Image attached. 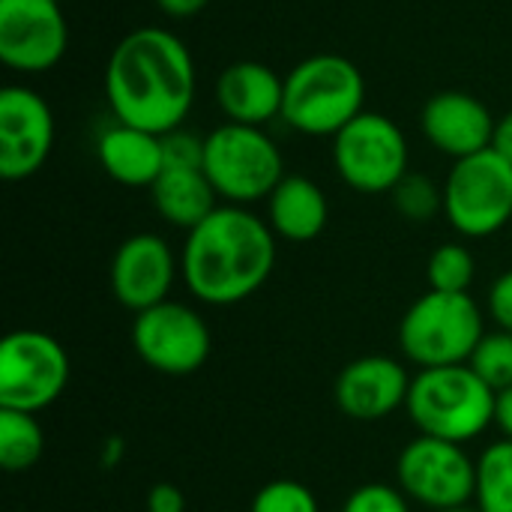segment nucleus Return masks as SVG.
Listing matches in <instances>:
<instances>
[{
    "label": "nucleus",
    "mask_w": 512,
    "mask_h": 512,
    "mask_svg": "<svg viewBox=\"0 0 512 512\" xmlns=\"http://www.w3.org/2000/svg\"><path fill=\"white\" fill-rule=\"evenodd\" d=\"M195 93V57L168 27L126 33L105 63V99L117 123L168 135L189 117Z\"/></svg>",
    "instance_id": "obj_1"
},
{
    "label": "nucleus",
    "mask_w": 512,
    "mask_h": 512,
    "mask_svg": "<svg viewBox=\"0 0 512 512\" xmlns=\"http://www.w3.org/2000/svg\"><path fill=\"white\" fill-rule=\"evenodd\" d=\"M276 234L249 207L219 204L186 231L180 279L198 303L237 306L258 294L276 267Z\"/></svg>",
    "instance_id": "obj_2"
},
{
    "label": "nucleus",
    "mask_w": 512,
    "mask_h": 512,
    "mask_svg": "<svg viewBox=\"0 0 512 512\" xmlns=\"http://www.w3.org/2000/svg\"><path fill=\"white\" fill-rule=\"evenodd\" d=\"M366 111V78L342 54H312L285 75L282 120L309 138H336Z\"/></svg>",
    "instance_id": "obj_3"
},
{
    "label": "nucleus",
    "mask_w": 512,
    "mask_h": 512,
    "mask_svg": "<svg viewBox=\"0 0 512 512\" xmlns=\"http://www.w3.org/2000/svg\"><path fill=\"white\" fill-rule=\"evenodd\" d=\"M498 393L468 366L420 369L411 381L405 411L420 435L468 444L495 426Z\"/></svg>",
    "instance_id": "obj_4"
},
{
    "label": "nucleus",
    "mask_w": 512,
    "mask_h": 512,
    "mask_svg": "<svg viewBox=\"0 0 512 512\" xmlns=\"http://www.w3.org/2000/svg\"><path fill=\"white\" fill-rule=\"evenodd\" d=\"M486 336V315L471 294L426 291L399 321V351L420 369L462 366Z\"/></svg>",
    "instance_id": "obj_5"
},
{
    "label": "nucleus",
    "mask_w": 512,
    "mask_h": 512,
    "mask_svg": "<svg viewBox=\"0 0 512 512\" xmlns=\"http://www.w3.org/2000/svg\"><path fill=\"white\" fill-rule=\"evenodd\" d=\"M204 174L225 204L249 207L282 183L285 159L261 126L222 123L204 135Z\"/></svg>",
    "instance_id": "obj_6"
},
{
    "label": "nucleus",
    "mask_w": 512,
    "mask_h": 512,
    "mask_svg": "<svg viewBox=\"0 0 512 512\" xmlns=\"http://www.w3.org/2000/svg\"><path fill=\"white\" fill-rule=\"evenodd\" d=\"M444 219L468 240H486L512 219V162L495 147L456 159L444 180Z\"/></svg>",
    "instance_id": "obj_7"
},
{
    "label": "nucleus",
    "mask_w": 512,
    "mask_h": 512,
    "mask_svg": "<svg viewBox=\"0 0 512 512\" xmlns=\"http://www.w3.org/2000/svg\"><path fill=\"white\" fill-rule=\"evenodd\" d=\"M411 147L402 126L378 111H363L333 138V165L360 195H384L408 174Z\"/></svg>",
    "instance_id": "obj_8"
},
{
    "label": "nucleus",
    "mask_w": 512,
    "mask_h": 512,
    "mask_svg": "<svg viewBox=\"0 0 512 512\" xmlns=\"http://www.w3.org/2000/svg\"><path fill=\"white\" fill-rule=\"evenodd\" d=\"M66 348L42 330H12L0 342V408L39 414L69 384Z\"/></svg>",
    "instance_id": "obj_9"
},
{
    "label": "nucleus",
    "mask_w": 512,
    "mask_h": 512,
    "mask_svg": "<svg viewBox=\"0 0 512 512\" xmlns=\"http://www.w3.org/2000/svg\"><path fill=\"white\" fill-rule=\"evenodd\" d=\"M396 486L432 512L462 507L477 495V462L462 444L417 435L396 459Z\"/></svg>",
    "instance_id": "obj_10"
},
{
    "label": "nucleus",
    "mask_w": 512,
    "mask_h": 512,
    "mask_svg": "<svg viewBox=\"0 0 512 512\" xmlns=\"http://www.w3.org/2000/svg\"><path fill=\"white\" fill-rule=\"evenodd\" d=\"M132 348L153 372L186 378L210 360L213 333L198 309L180 300H165L135 315Z\"/></svg>",
    "instance_id": "obj_11"
},
{
    "label": "nucleus",
    "mask_w": 512,
    "mask_h": 512,
    "mask_svg": "<svg viewBox=\"0 0 512 512\" xmlns=\"http://www.w3.org/2000/svg\"><path fill=\"white\" fill-rule=\"evenodd\" d=\"M69 48L60 0H0V63L21 75L51 72Z\"/></svg>",
    "instance_id": "obj_12"
},
{
    "label": "nucleus",
    "mask_w": 512,
    "mask_h": 512,
    "mask_svg": "<svg viewBox=\"0 0 512 512\" xmlns=\"http://www.w3.org/2000/svg\"><path fill=\"white\" fill-rule=\"evenodd\" d=\"M57 126L45 96L27 84L0 90V177L18 183L42 171L54 150Z\"/></svg>",
    "instance_id": "obj_13"
},
{
    "label": "nucleus",
    "mask_w": 512,
    "mask_h": 512,
    "mask_svg": "<svg viewBox=\"0 0 512 512\" xmlns=\"http://www.w3.org/2000/svg\"><path fill=\"white\" fill-rule=\"evenodd\" d=\"M180 276V255L159 234L126 237L108 267V282L114 300L129 312L153 309L171 300V288Z\"/></svg>",
    "instance_id": "obj_14"
},
{
    "label": "nucleus",
    "mask_w": 512,
    "mask_h": 512,
    "mask_svg": "<svg viewBox=\"0 0 512 512\" xmlns=\"http://www.w3.org/2000/svg\"><path fill=\"white\" fill-rule=\"evenodd\" d=\"M411 375L402 360L387 354H366L351 360L333 384L339 411L357 423H378L405 408L411 393Z\"/></svg>",
    "instance_id": "obj_15"
},
{
    "label": "nucleus",
    "mask_w": 512,
    "mask_h": 512,
    "mask_svg": "<svg viewBox=\"0 0 512 512\" xmlns=\"http://www.w3.org/2000/svg\"><path fill=\"white\" fill-rule=\"evenodd\" d=\"M498 120L489 105L468 90H441L420 111L423 138L444 156L465 159L492 147Z\"/></svg>",
    "instance_id": "obj_16"
},
{
    "label": "nucleus",
    "mask_w": 512,
    "mask_h": 512,
    "mask_svg": "<svg viewBox=\"0 0 512 512\" xmlns=\"http://www.w3.org/2000/svg\"><path fill=\"white\" fill-rule=\"evenodd\" d=\"M285 78L261 60H234L216 78V105L225 123L267 126L282 117Z\"/></svg>",
    "instance_id": "obj_17"
},
{
    "label": "nucleus",
    "mask_w": 512,
    "mask_h": 512,
    "mask_svg": "<svg viewBox=\"0 0 512 512\" xmlns=\"http://www.w3.org/2000/svg\"><path fill=\"white\" fill-rule=\"evenodd\" d=\"M96 159L114 183L129 189H150L165 171L162 135L114 120L96 138Z\"/></svg>",
    "instance_id": "obj_18"
},
{
    "label": "nucleus",
    "mask_w": 512,
    "mask_h": 512,
    "mask_svg": "<svg viewBox=\"0 0 512 512\" xmlns=\"http://www.w3.org/2000/svg\"><path fill=\"white\" fill-rule=\"evenodd\" d=\"M327 222L330 201L312 177L285 174L267 198V225L279 240L309 243L324 234Z\"/></svg>",
    "instance_id": "obj_19"
},
{
    "label": "nucleus",
    "mask_w": 512,
    "mask_h": 512,
    "mask_svg": "<svg viewBox=\"0 0 512 512\" xmlns=\"http://www.w3.org/2000/svg\"><path fill=\"white\" fill-rule=\"evenodd\" d=\"M150 198L159 219L183 231H192L219 207V195L204 168H165L150 186Z\"/></svg>",
    "instance_id": "obj_20"
},
{
    "label": "nucleus",
    "mask_w": 512,
    "mask_h": 512,
    "mask_svg": "<svg viewBox=\"0 0 512 512\" xmlns=\"http://www.w3.org/2000/svg\"><path fill=\"white\" fill-rule=\"evenodd\" d=\"M45 453V432L36 414L0 408V465L6 474L30 471Z\"/></svg>",
    "instance_id": "obj_21"
},
{
    "label": "nucleus",
    "mask_w": 512,
    "mask_h": 512,
    "mask_svg": "<svg viewBox=\"0 0 512 512\" xmlns=\"http://www.w3.org/2000/svg\"><path fill=\"white\" fill-rule=\"evenodd\" d=\"M483 512H512V441L489 444L477 459V495Z\"/></svg>",
    "instance_id": "obj_22"
},
{
    "label": "nucleus",
    "mask_w": 512,
    "mask_h": 512,
    "mask_svg": "<svg viewBox=\"0 0 512 512\" xmlns=\"http://www.w3.org/2000/svg\"><path fill=\"white\" fill-rule=\"evenodd\" d=\"M477 279V261L474 252L465 243H441L429 261H426V282L429 291L441 294H471V285Z\"/></svg>",
    "instance_id": "obj_23"
},
{
    "label": "nucleus",
    "mask_w": 512,
    "mask_h": 512,
    "mask_svg": "<svg viewBox=\"0 0 512 512\" xmlns=\"http://www.w3.org/2000/svg\"><path fill=\"white\" fill-rule=\"evenodd\" d=\"M390 195L396 213L408 222H429L438 213L444 216V183H435L420 171H408Z\"/></svg>",
    "instance_id": "obj_24"
},
{
    "label": "nucleus",
    "mask_w": 512,
    "mask_h": 512,
    "mask_svg": "<svg viewBox=\"0 0 512 512\" xmlns=\"http://www.w3.org/2000/svg\"><path fill=\"white\" fill-rule=\"evenodd\" d=\"M468 366L495 390H507L512 387V333L507 330H492L483 336V342L477 345V351L471 354Z\"/></svg>",
    "instance_id": "obj_25"
},
{
    "label": "nucleus",
    "mask_w": 512,
    "mask_h": 512,
    "mask_svg": "<svg viewBox=\"0 0 512 512\" xmlns=\"http://www.w3.org/2000/svg\"><path fill=\"white\" fill-rule=\"evenodd\" d=\"M249 512H321V507L309 486L297 480H273L255 492Z\"/></svg>",
    "instance_id": "obj_26"
},
{
    "label": "nucleus",
    "mask_w": 512,
    "mask_h": 512,
    "mask_svg": "<svg viewBox=\"0 0 512 512\" xmlns=\"http://www.w3.org/2000/svg\"><path fill=\"white\" fill-rule=\"evenodd\" d=\"M342 512H411V501L399 486L366 483L348 495Z\"/></svg>",
    "instance_id": "obj_27"
},
{
    "label": "nucleus",
    "mask_w": 512,
    "mask_h": 512,
    "mask_svg": "<svg viewBox=\"0 0 512 512\" xmlns=\"http://www.w3.org/2000/svg\"><path fill=\"white\" fill-rule=\"evenodd\" d=\"M165 168H204V135L186 132L183 126L162 135Z\"/></svg>",
    "instance_id": "obj_28"
},
{
    "label": "nucleus",
    "mask_w": 512,
    "mask_h": 512,
    "mask_svg": "<svg viewBox=\"0 0 512 512\" xmlns=\"http://www.w3.org/2000/svg\"><path fill=\"white\" fill-rule=\"evenodd\" d=\"M486 309H489V318L495 321L498 330L512 333V267L492 282L489 297H486Z\"/></svg>",
    "instance_id": "obj_29"
},
{
    "label": "nucleus",
    "mask_w": 512,
    "mask_h": 512,
    "mask_svg": "<svg viewBox=\"0 0 512 512\" xmlns=\"http://www.w3.org/2000/svg\"><path fill=\"white\" fill-rule=\"evenodd\" d=\"M147 512H186V495L174 483H156L147 495Z\"/></svg>",
    "instance_id": "obj_30"
},
{
    "label": "nucleus",
    "mask_w": 512,
    "mask_h": 512,
    "mask_svg": "<svg viewBox=\"0 0 512 512\" xmlns=\"http://www.w3.org/2000/svg\"><path fill=\"white\" fill-rule=\"evenodd\" d=\"M210 0H156L159 12H165L168 18H192L198 15Z\"/></svg>",
    "instance_id": "obj_31"
},
{
    "label": "nucleus",
    "mask_w": 512,
    "mask_h": 512,
    "mask_svg": "<svg viewBox=\"0 0 512 512\" xmlns=\"http://www.w3.org/2000/svg\"><path fill=\"white\" fill-rule=\"evenodd\" d=\"M495 426L501 429V435L512 441V387L498 393V402H495Z\"/></svg>",
    "instance_id": "obj_32"
},
{
    "label": "nucleus",
    "mask_w": 512,
    "mask_h": 512,
    "mask_svg": "<svg viewBox=\"0 0 512 512\" xmlns=\"http://www.w3.org/2000/svg\"><path fill=\"white\" fill-rule=\"evenodd\" d=\"M492 147H495L507 162H512V111L498 120V126H495V138H492Z\"/></svg>",
    "instance_id": "obj_33"
},
{
    "label": "nucleus",
    "mask_w": 512,
    "mask_h": 512,
    "mask_svg": "<svg viewBox=\"0 0 512 512\" xmlns=\"http://www.w3.org/2000/svg\"><path fill=\"white\" fill-rule=\"evenodd\" d=\"M438 512H483L477 504H462V507H450V510H438Z\"/></svg>",
    "instance_id": "obj_34"
}]
</instances>
